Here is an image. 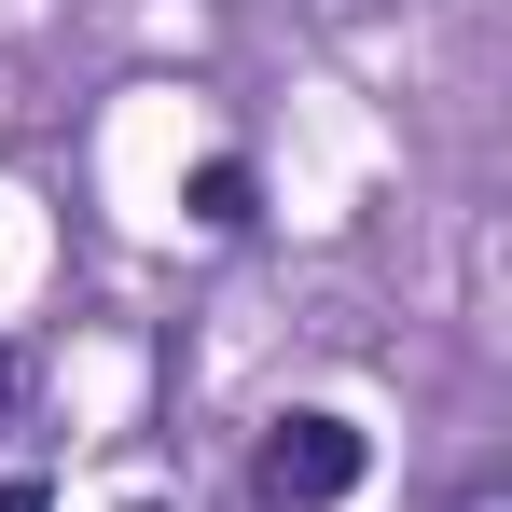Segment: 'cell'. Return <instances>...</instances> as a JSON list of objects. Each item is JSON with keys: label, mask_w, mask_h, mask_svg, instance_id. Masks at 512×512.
<instances>
[{"label": "cell", "mask_w": 512, "mask_h": 512, "mask_svg": "<svg viewBox=\"0 0 512 512\" xmlns=\"http://www.w3.org/2000/svg\"><path fill=\"white\" fill-rule=\"evenodd\" d=\"M360 471H374V429L333 416V402L277 416V429H263V457H250V485H263L277 512H333V499H360Z\"/></svg>", "instance_id": "obj_1"}, {"label": "cell", "mask_w": 512, "mask_h": 512, "mask_svg": "<svg viewBox=\"0 0 512 512\" xmlns=\"http://www.w3.org/2000/svg\"><path fill=\"white\" fill-rule=\"evenodd\" d=\"M180 222H194V236H250V222H263V180L236 167V153H208V167H180Z\"/></svg>", "instance_id": "obj_2"}, {"label": "cell", "mask_w": 512, "mask_h": 512, "mask_svg": "<svg viewBox=\"0 0 512 512\" xmlns=\"http://www.w3.org/2000/svg\"><path fill=\"white\" fill-rule=\"evenodd\" d=\"M0 512H42V485H0Z\"/></svg>", "instance_id": "obj_3"}, {"label": "cell", "mask_w": 512, "mask_h": 512, "mask_svg": "<svg viewBox=\"0 0 512 512\" xmlns=\"http://www.w3.org/2000/svg\"><path fill=\"white\" fill-rule=\"evenodd\" d=\"M0 416H14V360H0Z\"/></svg>", "instance_id": "obj_4"}]
</instances>
